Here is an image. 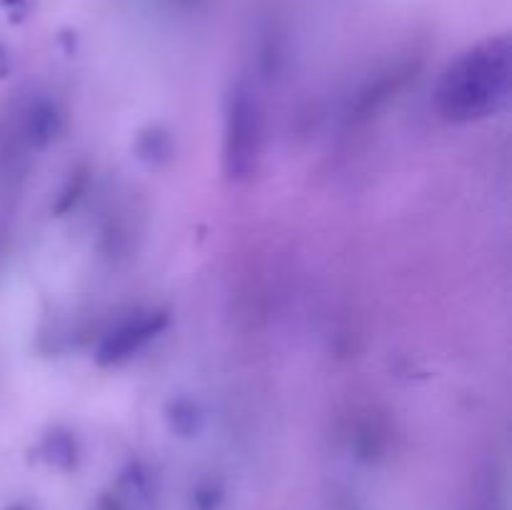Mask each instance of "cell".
I'll use <instances>...</instances> for the list:
<instances>
[{
  "label": "cell",
  "mask_w": 512,
  "mask_h": 510,
  "mask_svg": "<svg viewBox=\"0 0 512 510\" xmlns=\"http://www.w3.org/2000/svg\"><path fill=\"white\" fill-rule=\"evenodd\" d=\"M510 90V40L495 38L450 65L438 90L445 118L473 120L500 108Z\"/></svg>",
  "instance_id": "obj_1"
}]
</instances>
